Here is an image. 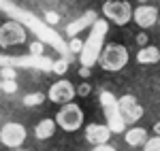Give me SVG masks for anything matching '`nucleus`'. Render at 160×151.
Segmentation results:
<instances>
[{
  "label": "nucleus",
  "instance_id": "1",
  "mask_svg": "<svg viewBox=\"0 0 160 151\" xmlns=\"http://www.w3.org/2000/svg\"><path fill=\"white\" fill-rule=\"evenodd\" d=\"M128 49L120 45V43H109L105 49L98 53V64L102 70H109V73H118L122 70L124 66L128 64Z\"/></svg>",
  "mask_w": 160,
  "mask_h": 151
},
{
  "label": "nucleus",
  "instance_id": "2",
  "mask_svg": "<svg viewBox=\"0 0 160 151\" xmlns=\"http://www.w3.org/2000/svg\"><path fill=\"white\" fill-rule=\"evenodd\" d=\"M56 126L62 128L64 132H77L79 128L83 126V111L79 104H75L73 100L64 102L62 109L56 115Z\"/></svg>",
  "mask_w": 160,
  "mask_h": 151
},
{
  "label": "nucleus",
  "instance_id": "3",
  "mask_svg": "<svg viewBox=\"0 0 160 151\" xmlns=\"http://www.w3.org/2000/svg\"><path fill=\"white\" fill-rule=\"evenodd\" d=\"M102 13L107 19H111L118 26H126L132 19V7L126 0H107L102 4Z\"/></svg>",
  "mask_w": 160,
  "mask_h": 151
},
{
  "label": "nucleus",
  "instance_id": "4",
  "mask_svg": "<svg viewBox=\"0 0 160 151\" xmlns=\"http://www.w3.org/2000/svg\"><path fill=\"white\" fill-rule=\"evenodd\" d=\"M26 140V128L19 121H7L2 130H0V143L9 149H17L22 147Z\"/></svg>",
  "mask_w": 160,
  "mask_h": 151
},
{
  "label": "nucleus",
  "instance_id": "5",
  "mask_svg": "<svg viewBox=\"0 0 160 151\" xmlns=\"http://www.w3.org/2000/svg\"><path fill=\"white\" fill-rule=\"evenodd\" d=\"M26 40V30L22 24L17 21H7V24L0 26V47L9 49L15 45H22Z\"/></svg>",
  "mask_w": 160,
  "mask_h": 151
},
{
  "label": "nucleus",
  "instance_id": "6",
  "mask_svg": "<svg viewBox=\"0 0 160 151\" xmlns=\"http://www.w3.org/2000/svg\"><path fill=\"white\" fill-rule=\"evenodd\" d=\"M118 111H120V115H122L124 121L132 124V121H139V119H141V115H143V106L137 102L135 96L126 94V96H122V98L118 100Z\"/></svg>",
  "mask_w": 160,
  "mask_h": 151
},
{
  "label": "nucleus",
  "instance_id": "7",
  "mask_svg": "<svg viewBox=\"0 0 160 151\" xmlns=\"http://www.w3.org/2000/svg\"><path fill=\"white\" fill-rule=\"evenodd\" d=\"M77 96V92H75V85L71 81H66V79H60V81H56L53 85L49 87L47 92V98L51 102H56V104H64V102H71Z\"/></svg>",
  "mask_w": 160,
  "mask_h": 151
},
{
  "label": "nucleus",
  "instance_id": "8",
  "mask_svg": "<svg viewBox=\"0 0 160 151\" xmlns=\"http://www.w3.org/2000/svg\"><path fill=\"white\" fill-rule=\"evenodd\" d=\"M139 28H152L158 21V9L152 4H139L137 9H132V19Z\"/></svg>",
  "mask_w": 160,
  "mask_h": 151
},
{
  "label": "nucleus",
  "instance_id": "9",
  "mask_svg": "<svg viewBox=\"0 0 160 151\" xmlns=\"http://www.w3.org/2000/svg\"><path fill=\"white\" fill-rule=\"evenodd\" d=\"M111 139V128L105 124H90L86 128V140L92 145H102Z\"/></svg>",
  "mask_w": 160,
  "mask_h": 151
},
{
  "label": "nucleus",
  "instance_id": "10",
  "mask_svg": "<svg viewBox=\"0 0 160 151\" xmlns=\"http://www.w3.org/2000/svg\"><path fill=\"white\" fill-rule=\"evenodd\" d=\"M56 128H58L56 121L49 119V117H45V119H41L37 126H34V136H37L38 140H47L56 134Z\"/></svg>",
  "mask_w": 160,
  "mask_h": 151
},
{
  "label": "nucleus",
  "instance_id": "11",
  "mask_svg": "<svg viewBox=\"0 0 160 151\" xmlns=\"http://www.w3.org/2000/svg\"><path fill=\"white\" fill-rule=\"evenodd\" d=\"M158 60H160V49L154 47V45H145L137 53V62L139 64H156Z\"/></svg>",
  "mask_w": 160,
  "mask_h": 151
},
{
  "label": "nucleus",
  "instance_id": "12",
  "mask_svg": "<svg viewBox=\"0 0 160 151\" xmlns=\"http://www.w3.org/2000/svg\"><path fill=\"white\" fill-rule=\"evenodd\" d=\"M145 139H148L145 128H132V130L126 132V143H128L130 147H141V145L145 143Z\"/></svg>",
  "mask_w": 160,
  "mask_h": 151
},
{
  "label": "nucleus",
  "instance_id": "13",
  "mask_svg": "<svg viewBox=\"0 0 160 151\" xmlns=\"http://www.w3.org/2000/svg\"><path fill=\"white\" fill-rule=\"evenodd\" d=\"M45 100V94H28V96H26L24 98V104L26 106H37V104H41V102Z\"/></svg>",
  "mask_w": 160,
  "mask_h": 151
},
{
  "label": "nucleus",
  "instance_id": "14",
  "mask_svg": "<svg viewBox=\"0 0 160 151\" xmlns=\"http://www.w3.org/2000/svg\"><path fill=\"white\" fill-rule=\"evenodd\" d=\"M2 92H7V94H15V92H17V83H15V79H2Z\"/></svg>",
  "mask_w": 160,
  "mask_h": 151
},
{
  "label": "nucleus",
  "instance_id": "15",
  "mask_svg": "<svg viewBox=\"0 0 160 151\" xmlns=\"http://www.w3.org/2000/svg\"><path fill=\"white\" fill-rule=\"evenodd\" d=\"M75 92H77V96H90L92 85H90V83H81V85H77V87H75Z\"/></svg>",
  "mask_w": 160,
  "mask_h": 151
},
{
  "label": "nucleus",
  "instance_id": "16",
  "mask_svg": "<svg viewBox=\"0 0 160 151\" xmlns=\"http://www.w3.org/2000/svg\"><path fill=\"white\" fill-rule=\"evenodd\" d=\"M141 147H143V149H158V147H160V140H158V136H156V139H152V140H148V139H145V143H143Z\"/></svg>",
  "mask_w": 160,
  "mask_h": 151
},
{
  "label": "nucleus",
  "instance_id": "17",
  "mask_svg": "<svg viewBox=\"0 0 160 151\" xmlns=\"http://www.w3.org/2000/svg\"><path fill=\"white\" fill-rule=\"evenodd\" d=\"M53 73H56V75H64V73H66V62H64V60L56 62L53 64Z\"/></svg>",
  "mask_w": 160,
  "mask_h": 151
},
{
  "label": "nucleus",
  "instance_id": "18",
  "mask_svg": "<svg viewBox=\"0 0 160 151\" xmlns=\"http://www.w3.org/2000/svg\"><path fill=\"white\" fill-rule=\"evenodd\" d=\"M43 49H45V47H43V43H38V40H34V43L30 45V51H32L34 55H41V53H43Z\"/></svg>",
  "mask_w": 160,
  "mask_h": 151
},
{
  "label": "nucleus",
  "instance_id": "19",
  "mask_svg": "<svg viewBox=\"0 0 160 151\" xmlns=\"http://www.w3.org/2000/svg\"><path fill=\"white\" fill-rule=\"evenodd\" d=\"M0 77H2V79H15L17 73H15L13 68H2V70H0Z\"/></svg>",
  "mask_w": 160,
  "mask_h": 151
},
{
  "label": "nucleus",
  "instance_id": "20",
  "mask_svg": "<svg viewBox=\"0 0 160 151\" xmlns=\"http://www.w3.org/2000/svg\"><path fill=\"white\" fill-rule=\"evenodd\" d=\"M81 49H83V43L79 38H73L71 40V51H81Z\"/></svg>",
  "mask_w": 160,
  "mask_h": 151
},
{
  "label": "nucleus",
  "instance_id": "21",
  "mask_svg": "<svg viewBox=\"0 0 160 151\" xmlns=\"http://www.w3.org/2000/svg\"><path fill=\"white\" fill-rule=\"evenodd\" d=\"M45 19H47L49 24H58V19H60V17H58V13H47V15H45Z\"/></svg>",
  "mask_w": 160,
  "mask_h": 151
},
{
  "label": "nucleus",
  "instance_id": "22",
  "mask_svg": "<svg viewBox=\"0 0 160 151\" xmlns=\"http://www.w3.org/2000/svg\"><path fill=\"white\" fill-rule=\"evenodd\" d=\"M145 43H148V34H145V32H141V34L137 36V45H143V47H145Z\"/></svg>",
  "mask_w": 160,
  "mask_h": 151
},
{
  "label": "nucleus",
  "instance_id": "23",
  "mask_svg": "<svg viewBox=\"0 0 160 151\" xmlns=\"http://www.w3.org/2000/svg\"><path fill=\"white\" fill-rule=\"evenodd\" d=\"M79 75H81V77H90V68H88V66H83V68L79 70Z\"/></svg>",
  "mask_w": 160,
  "mask_h": 151
},
{
  "label": "nucleus",
  "instance_id": "24",
  "mask_svg": "<svg viewBox=\"0 0 160 151\" xmlns=\"http://www.w3.org/2000/svg\"><path fill=\"white\" fill-rule=\"evenodd\" d=\"M137 2H148V0H137Z\"/></svg>",
  "mask_w": 160,
  "mask_h": 151
},
{
  "label": "nucleus",
  "instance_id": "25",
  "mask_svg": "<svg viewBox=\"0 0 160 151\" xmlns=\"http://www.w3.org/2000/svg\"><path fill=\"white\" fill-rule=\"evenodd\" d=\"M0 89H2V81H0Z\"/></svg>",
  "mask_w": 160,
  "mask_h": 151
}]
</instances>
